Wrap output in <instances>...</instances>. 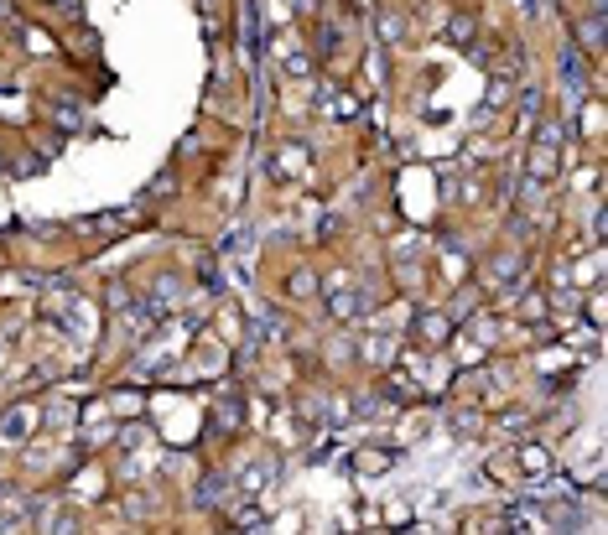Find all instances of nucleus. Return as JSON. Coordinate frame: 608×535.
Listing matches in <instances>:
<instances>
[{"mask_svg": "<svg viewBox=\"0 0 608 535\" xmlns=\"http://www.w3.org/2000/svg\"><path fill=\"white\" fill-rule=\"evenodd\" d=\"M520 463L530 468V473H546V468H551V457L541 452V447H525V452H520Z\"/></svg>", "mask_w": 608, "mask_h": 535, "instance_id": "nucleus-3", "label": "nucleus"}, {"mask_svg": "<svg viewBox=\"0 0 608 535\" xmlns=\"http://www.w3.org/2000/svg\"><path fill=\"white\" fill-rule=\"evenodd\" d=\"M37 427V411L31 406H16V411H6L0 416V442L6 447H16V442H26V431Z\"/></svg>", "mask_w": 608, "mask_h": 535, "instance_id": "nucleus-1", "label": "nucleus"}, {"mask_svg": "<svg viewBox=\"0 0 608 535\" xmlns=\"http://www.w3.org/2000/svg\"><path fill=\"white\" fill-rule=\"evenodd\" d=\"M291 297H312V276H291Z\"/></svg>", "mask_w": 608, "mask_h": 535, "instance_id": "nucleus-4", "label": "nucleus"}, {"mask_svg": "<svg viewBox=\"0 0 608 535\" xmlns=\"http://www.w3.org/2000/svg\"><path fill=\"white\" fill-rule=\"evenodd\" d=\"M328 307H333V318H338V322H349V318H359V307H364V302L353 297V291H338V297L328 302Z\"/></svg>", "mask_w": 608, "mask_h": 535, "instance_id": "nucleus-2", "label": "nucleus"}, {"mask_svg": "<svg viewBox=\"0 0 608 535\" xmlns=\"http://www.w3.org/2000/svg\"><path fill=\"white\" fill-rule=\"evenodd\" d=\"M520 6H525V10H536V0H520Z\"/></svg>", "mask_w": 608, "mask_h": 535, "instance_id": "nucleus-5", "label": "nucleus"}]
</instances>
